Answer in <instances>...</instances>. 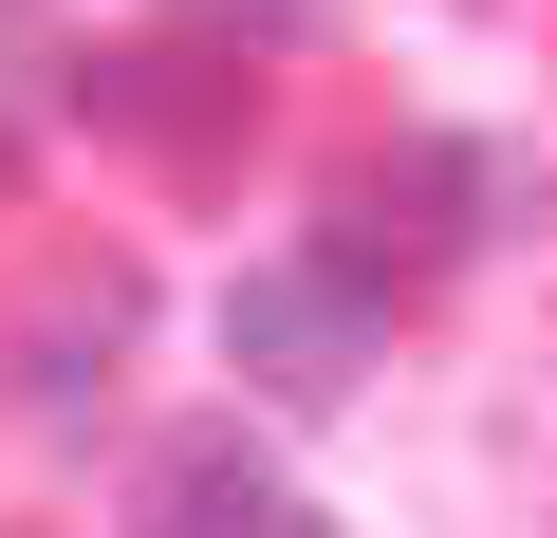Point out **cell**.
<instances>
[{
  "label": "cell",
  "instance_id": "6da1fadb",
  "mask_svg": "<svg viewBox=\"0 0 557 538\" xmlns=\"http://www.w3.org/2000/svg\"><path fill=\"white\" fill-rule=\"evenodd\" d=\"M223 353L278 409H335L372 372V279H335V260H242V279H223Z\"/></svg>",
  "mask_w": 557,
  "mask_h": 538
},
{
  "label": "cell",
  "instance_id": "7a4b0ae2",
  "mask_svg": "<svg viewBox=\"0 0 557 538\" xmlns=\"http://www.w3.org/2000/svg\"><path fill=\"white\" fill-rule=\"evenodd\" d=\"M131 538H335V520L278 483L242 427H168V446H149V520H131Z\"/></svg>",
  "mask_w": 557,
  "mask_h": 538
}]
</instances>
